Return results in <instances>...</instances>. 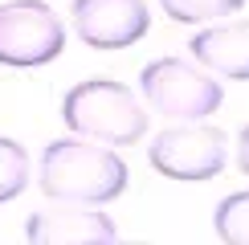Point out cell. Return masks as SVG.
Instances as JSON below:
<instances>
[{"instance_id":"cell-6","label":"cell","mask_w":249,"mask_h":245,"mask_svg":"<svg viewBox=\"0 0 249 245\" xmlns=\"http://www.w3.org/2000/svg\"><path fill=\"white\" fill-rule=\"evenodd\" d=\"M70 20L78 41H86L90 49H127L151 29L143 0H74Z\"/></svg>"},{"instance_id":"cell-9","label":"cell","mask_w":249,"mask_h":245,"mask_svg":"<svg viewBox=\"0 0 249 245\" xmlns=\"http://www.w3.org/2000/svg\"><path fill=\"white\" fill-rule=\"evenodd\" d=\"M213 229H216V241L225 245H245L249 241V192H229L213 212Z\"/></svg>"},{"instance_id":"cell-1","label":"cell","mask_w":249,"mask_h":245,"mask_svg":"<svg viewBox=\"0 0 249 245\" xmlns=\"http://www.w3.org/2000/svg\"><path fill=\"white\" fill-rule=\"evenodd\" d=\"M127 188V163L107 143L57 139L41 156V192L57 204H110Z\"/></svg>"},{"instance_id":"cell-8","label":"cell","mask_w":249,"mask_h":245,"mask_svg":"<svg viewBox=\"0 0 249 245\" xmlns=\"http://www.w3.org/2000/svg\"><path fill=\"white\" fill-rule=\"evenodd\" d=\"M192 53L204 70L245 82L249 78V33L245 25H221V29H204L192 37Z\"/></svg>"},{"instance_id":"cell-5","label":"cell","mask_w":249,"mask_h":245,"mask_svg":"<svg viewBox=\"0 0 249 245\" xmlns=\"http://www.w3.org/2000/svg\"><path fill=\"white\" fill-rule=\"evenodd\" d=\"M225 151H229L225 131L204 127V122L192 119V127L160 131L151 139V147H147V163L168 180L200 184V180H213L225 168Z\"/></svg>"},{"instance_id":"cell-4","label":"cell","mask_w":249,"mask_h":245,"mask_svg":"<svg viewBox=\"0 0 249 245\" xmlns=\"http://www.w3.org/2000/svg\"><path fill=\"white\" fill-rule=\"evenodd\" d=\"M66 49V29L45 0L0 4V66L37 70Z\"/></svg>"},{"instance_id":"cell-10","label":"cell","mask_w":249,"mask_h":245,"mask_svg":"<svg viewBox=\"0 0 249 245\" xmlns=\"http://www.w3.org/2000/svg\"><path fill=\"white\" fill-rule=\"evenodd\" d=\"M29 184V156L25 147L0 135V204L17 200Z\"/></svg>"},{"instance_id":"cell-11","label":"cell","mask_w":249,"mask_h":245,"mask_svg":"<svg viewBox=\"0 0 249 245\" xmlns=\"http://www.w3.org/2000/svg\"><path fill=\"white\" fill-rule=\"evenodd\" d=\"M163 13L180 25H200V20H213V17H225V13H237L245 8V0H160Z\"/></svg>"},{"instance_id":"cell-2","label":"cell","mask_w":249,"mask_h":245,"mask_svg":"<svg viewBox=\"0 0 249 245\" xmlns=\"http://www.w3.org/2000/svg\"><path fill=\"white\" fill-rule=\"evenodd\" d=\"M61 119L82 139L107 143V147H131L147 135V106L131 94L123 82H78L61 98Z\"/></svg>"},{"instance_id":"cell-7","label":"cell","mask_w":249,"mask_h":245,"mask_svg":"<svg viewBox=\"0 0 249 245\" xmlns=\"http://www.w3.org/2000/svg\"><path fill=\"white\" fill-rule=\"evenodd\" d=\"M119 237L115 221L94 204H49L25 221V241L33 245H110Z\"/></svg>"},{"instance_id":"cell-3","label":"cell","mask_w":249,"mask_h":245,"mask_svg":"<svg viewBox=\"0 0 249 245\" xmlns=\"http://www.w3.org/2000/svg\"><path fill=\"white\" fill-rule=\"evenodd\" d=\"M139 90H143L151 110H160L168 119H184V122L209 119L225 102L221 82L200 66H184L180 57H160L151 66H143Z\"/></svg>"}]
</instances>
